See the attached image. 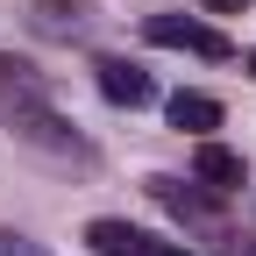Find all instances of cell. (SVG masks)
I'll return each mask as SVG.
<instances>
[{"instance_id":"6da1fadb","label":"cell","mask_w":256,"mask_h":256,"mask_svg":"<svg viewBox=\"0 0 256 256\" xmlns=\"http://www.w3.org/2000/svg\"><path fill=\"white\" fill-rule=\"evenodd\" d=\"M8 128H14V142L57 156V164H92V142H86L64 114H50L43 100H14V107H8Z\"/></svg>"},{"instance_id":"7a4b0ae2","label":"cell","mask_w":256,"mask_h":256,"mask_svg":"<svg viewBox=\"0 0 256 256\" xmlns=\"http://www.w3.org/2000/svg\"><path fill=\"white\" fill-rule=\"evenodd\" d=\"M150 43H164V50H192V57H228V36L206 22H192V14H150Z\"/></svg>"},{"instance_id":"3957f363","label":"cell","mask_w":256,"mask_h":256,"mask_svg":"<svg viewBox=\"0 0 256 256\" xmlns=\"http://www.w3.org/2000/svg\"><path fill=\"white\" fill-rule=\"evenodd\" d=\"M92 72H100V92H107L114 107H150V100H156V86H150V72H136V64H128V57H100V64H92Z\"/></svg>"},{"instance_id":"277c9868","label":"cell","mask_w":256,"mask_h":256,"mask_svg":"<svg viewBox=\"0 0 256 256\" xmlns=\"http://www.w3.org/2000/svg\"><path fill=\"white\" fill-rule=\"evenodd\" d=\"M86 242H92V256H156V242L142 228H128V220H92Z\"/></svg>"},{"instance_id":"5b68a950","label":"cell","mask_w":256,"mask_h":256,"mask_svg":"<svg viewBox=\"0 0 256 256\" xmlns=\"http://www.w3.org/2000/svg\"><path fill=\"white\" fill-rule=\"evenodd\" d=\"M192 171H200L214 192H235V185L249 178V171H242V156H235L228 142H200V150H192Z\"/></svg>"},{"instance_id":"8992f818","label":"cell","mask_w":256,"mask_h":256,"mask_svg":"<svg viewBox=\"0 0 256 256\" xmlns=\"http://www.w3.org/2000/svg\"><path fill=\"white\" fill-rule=\"evenodd\" d=\"M150 200H156V206H171L178 220H200V228H214V206L200 200V192H185L178 178H150Z\"/></svg>"},{"instance_id":"52a82bcc","label":"cell","mask_w":256,"mask_h":256,"mask_svg":"<svg viewBox=\"0 0 256 256\" xmlns=\"http://www.w3.org/2000/svg\"><path fill=\"white\" fill-rule=\"evenodd\" d=\"M171 128H192V136L220 128V100H206V92H171Z\"/></svg>"},{"instance_id":"ba28073f","label":"cell","mask_w":256,"mask_h":256,"mask_svg":"<svg viewBox=\"0 0 256 256\" xmlns=\"http://www.w3.org/2000/svg\"><path fill=\"white\" fill-rule=\"evenodd\" d=\"M0 100H8V107L14 100H43V78L28 72L22 57H0Z\"/></svg>"},{"instance_id":"9c48e42d","label":"cell","mask_w":256,"mask_h":256,"mask_svg":"<svg viewBox=\"0 0 256 256\" xmlns=\"http://www.w3.org/2000/svg\"><path fill=\"white\" fill-rule=\"evenodd\" d=\"M28 14H36L43 36H78V28H86V8H64V0H36Z\"/></svg>"},{"instance_id":"30bf717a","label":"cell","mask_w":256,"mask_h":256,"mask_svg":"<svg viewBox=\"0 0 256 256\" xmlns=\"http://www.w3.org/2000/svg\"><path fill=\"white\" fill-rule=\"evenodd\" d=\"M0 256H50V249L28 242V235H14V228H0Z\"/></svg>"},{"instance_id":"8fae6325","label":"cell","mask_w":256,"mask_h":256,"mask_svg":"<svg viewBox=\"0 0 256 256\" xmlns=\"http://www.w3.org/2000/svg\"><path fill=\"white\" fill-rule=\"evenodd\" d=\"M206 8H214V14H235V8H242V0H206Z\"/></svg>"},{"instance_id":"7c38bea8","label":"cell","mask_w":256,"mask_h":256,"mask_svg":"<svg viewBox=\"0 0 256 256\" xmlns=\"http://www.w3.org/2000/svg\"><path fill=\"white\" fill-rule=\"evenodd\" d=\"M156 256H192V249H156Z\"/></svg>"},{"instance_id":"4fadbf2b","label":"cell","mask_w":256,"mask_h":256,"mask_svg":"<svg viewBox=\"0 0 256 256\" xmlns=\"http://www.w3.org/2000/svg\"><path fill=\"white\" fill-rule=\"evenodd\" d=\"M249 72H256V57H249Z\"/></svg>"}]
</instances>
